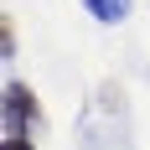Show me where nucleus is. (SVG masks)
<instances>
[{"label": "nucleus", "instance_id": "f257e3e1", "mask_svg": "<svg viewBox=\"0 0 150 150\" xmlns=\"http://www.w3.org/2000/svg\"><path fill=\"white\" fill-rule=\"evenodd\" d=\"M0 114H5V135H36L47 124L42 104H36V93L21 83V78H11L5 83V98H0Z\"/></svg>", "mask_w": 150, "mask_h": 150}, {"label": "nucleus", "instance_id": "f03ea898", "mask_svg": "<svg viewBox=\"0 0 150 150\" xmlns=\"http://www.w3.org/2000/svg\"><path fill=\"white\" fill-rule=\"evenodd\" d=\"M83 11L93 21H104V26H119L124 16H129V0H83Z\"/></svg>", "mask_w": 150, "mask_h": 150}, {"label": "nucleus", "instance_id": "7ed1b4c3", "mask_svg": "<svg viewBox=\"0 0 150 150\" xmlns=\"http://www.w3.org/2000/svg\"><path fill=\"white\" fill-rule=\"evenodd\" d=\"M0 57H16V21L0 16Z\"/></svg>", "mask_w": 150, "mask_h": 150}, {"label": "nucleus", "instance_id": "20e7f679", "mask_svg": "<svg viewBox=\"0 0 150 150\" xmlns=\"http://www.w3.org/2000/svg\"><path fill=\"white\" fill-rule=\"evenodd\" d=\"M0 150H36V140H31V135H5Z\"/></svg>", "mask_w": 150, "mask_h": 150}]
</instances>
